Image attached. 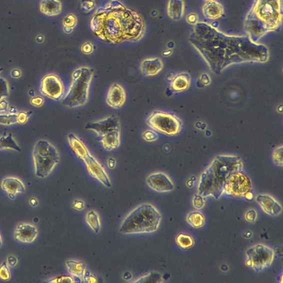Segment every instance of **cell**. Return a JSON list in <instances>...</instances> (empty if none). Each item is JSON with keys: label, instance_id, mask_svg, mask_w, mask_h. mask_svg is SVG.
<instances>
[{"label": "cell", "instance_id": "1", "mask_svg": "<svg viewBox=\"0 0 283 283\" xmlns=\"http://www.w3.org/2000/svg\"><path fill=\"white\" fill-rule=\"evenodd\" d=\"M188 40L216 74L231 65L264 63L270 59L266 46L253 42L248 35L226 34L204 22L194 25Z\"/></svg>", "mask_w": 283, "mask_h": 283}, {"label": "cell", "instance_id": "2", "mask_svg": "<svg viewBox=\"0 0 283 283\" xmlns=\"http://www.w3.org/2000/svg\"><path fill=\"white\" fill-rule=\"evenodd\" d=\"M90 25L96 37L111 44L137 42L146 32V23L141 15L118 0L98 8Z\"/></svg>", "mask_w": 283, "mask_h": 283}, {"label": "cell", "instance_id": "3", "mask_svg": "<svg viewBox=\"0 0 283 283\" xmlns=\"http://www.w3.org/2000/svg\"><path fill=\"white\" fill-rule=\"evenodd\" d=\"M282 23V0H254L246 17L244 29L256 43L267 33L279 31Z\"/></svg>", "mask_w": 283, "mask_h": 283}, {"label": "cell", "instance_id": "4", "mask_svg": "<svg viewBox=\"0 0 283 283\" xmlns=\"http://www.w3.org/2000/svg\"><path fill=\"white\" fill-rule=\"evenodd\" d=\"M244 164L238 156L220 155L200 175L198 194L204 198L219 199L224 194V185L232 174L242 171Z\"/></svg>", "mask_w": 283, "mask_h": 283}, {"label": "cell", "instance_id": "5", "mask_svg": "<svg viewBox=\"0 0 283 283\" xmlns=\"http://www.w3.org/2000/svg\"><path fill=\"white\" fill-rule=\"evenodd\" d=\"M161 221V214L155 207L150 204H143L126 216L120 231L124 235L152 233L158 230Z\"/></svg>", "mask_w": 283, "mask_h": 283}, {"label": "cell", "instance_id": "6", "mask_svg": "<svg viewBox=\"0 0 283 283\" xmlns=\"http://www.w3.org/2000/svg\"><path fill=\"white\" fill-rule=\"evenodd\" d=\"M94 74V69L90 66H81L75 69L72 74L71 83L62 104L70 109L86 104Z\"/></svg>", "mask_w": 283, "mask_h": 283}, {"label": "cell", "instance_id": "7", "mask_svg": "<svg viewBox=\"0 0 283 283\" xmlns=\"http://www.w3.org/2000/svg\"><path fill=\"white\" fill-rule=\"evenodd\" d=\"M32 157L36 176L42 179L49 176L60 160L58 149L52 143L44 140L36 143Z\"/></svg>", "mask_w": 283, "mask_h": 283}, {"label": "cell", "instance_id": "8", "mask_svg": "<svg viewBox=\"0 0 283 283\" xmlns=\"http://www.w3.org/2000/svg\"><path fill=\"white\" fill-rule=\"evenodd\" d=\"M147 125L167 136L176 135L181 131L182 122L176 115L161 111H154L146 120Z\"/></svg>", "mask_w": 283, "mask_h": 283}, {"label": "cell", "instance_id": "9", "mask_svg": "<svg viewBox=\"0 0 283 283\" xmlns=\"http://www.w3.org/2000/svg\"><path fill=\"white\" fill-rule=\"evenodd\" d=\"M246 265L256 272H260L271 266L275 252L270 247L259 244L246 250Z\"/></svg>", "mask_w": 283, "mask_h": 283}, {"label": "cell", "instance_id": "10", "mask_svg": "<svg viewBox=\"0 0 283 283\" xmlns=\"http://www.w3.org/2000/svg\"><path fill=\"white\" fill-rule=\"evenodd\" d=\"M250 178L242 172L234 173L228 179L224 185V193L235 197H244L250 192Z\"/></svg>", "mask_w": 283, "mask_h": 283}, {"label": "cell", "instance_id": "11", "mask_svg": "<svg viewBox=\"0 0 283 283\" xmlns=\"http://www.w3.org/2000/svg\"><path fill=\"white\" fill-rule=\"evenodd\" d=\"M40 92L50 99L60 101L64 95V87L63 82L56 75H46L41 80Z\"/></svg>", "mask_w": 283, "mask_h": 283}, {"label": "cell", "instance_id": "12", "mask_svg": "<svg viewBox=\"0 0 283 283\" xmlns=\"http://www.w3.org/2000/svg\"><path fill=\"white\" fill-rule=\"evenodd\" d=\"M86 129L94 131L100 137L112 131L120 130V118L112 115L99 121L90 122L86 124Z\"/></svg>", "mask_w": 283, "mask_h": 283}, {"label": "cell", "instance_id": "13", "mask_svg": "<svg viewBox=\"0 0 283 283\" xmlns=\"http://www.w3.org/2000/svg\"><path fill=\"white\" fill-rule=\"evenodd\" d=\"M89 174L106 188H110L112 184L105 169L96 159L90 153L83 160Z\"/></svg>", "mask_w": 283, "mask_h": 283}, {"label": "cell", "instance_id": "14", "mask_svg": "<svg viewBox=\"0 0 283 283\" xmlns=\"http://www.w3.org/2000/svg\"><path fill=\"white\" fill-rule=\"evenodd\" d=\"M146 183L149 188L158 193L170 192L174 189L170 178L161 172L150 175L146 179Z\"/></svg>", "mask_w": 283, "mask_h": 283}, {"label": "cell", "instance_id": "15", "mask_svg": "<svg viewBox=\"0 0 283 283\" xmlns=\"http://www.w3.org/2000/svg\"><path fill=\"white\" fill-rule=\"evenodd\" d=\"M126 98L124 89L120 84L115 83L108 90L106 103L112 109H120L125 104Z\"/></svg>", "mask_w": 283, "mask_h": 283}, {"label": "cell", "instance_id": "16", "mask_svg": "<svg viewBox=\"0 0 283 283\" xmlns=\"http://www.w3.org/2000/svg\"><path fill=\"white\" fill-rule=\"evenodd\" d=\"M37 228L30 224H20L14 230V238L22 244H32L38 236Z\"/></svg>", "mask_w": 283, "mask_h": 283}, {"label": "cell", "instance_id": "17", "mask_svg": "<svg viewBox=\"0 0 283 283\" xmlns=\"http://www.w3.org/2000/svg\"><path fill=\"white\" fill-rule=\"evenodd\" d=\"M256 201L264 212L271 217H277L282 212L281 205L269 195H259Z\"/></svg>", "mask_w": 283, "mask_h": 283}, {"label": "cell", "instance_id": "18", "mask_svg": "<svg viewBox=\"0 0 283 283\" xmlns=\"http://www.w3.org/2000/svg\"><path fill=\"white\" fill-rule=\"evenodd\" d=\"M164 68L162 61L159 58H147L140 65V70L144 76H152L158 74Z\"/></svg>", "mask_w": 283, "mask_h": 283}, {"label": "cell", "instance_id": "19", "mask_svg": "<svg viewBox=\"0 0 283 283\" xmlns=\"http://www.w3.org/2000/svg\"><path fill=\"white\" fill-rule=\"evenodd\" d=\"M40 11L49 17L58 16L62 11V4L60 0H41Z\"/></svg>", "mask_w": 283, "mask_h": 283}, {"label": "cell", "instance_id": "20", "mask_svg": "<svg viewBox=\"0 0 283 283\" xmlns=\"http://www.w3.org/2000/svg\"><path fill=\"white\" fill-rule=\"evenodd\" d=\"M120 130L112 131L100 137V141L102 147L107 151H111L120 145Z\"/></svg>", "mask_w": 283, "mask_h": 283}, {"label": "cell", "instance_id": "21", "mask_svg": "<svg viewBox=\"0 0 283 283\" xmlns=\"http://www.w3.org/2000/svg\"><path fill=\"white\" fill-rule=\"evenodd\" d=\"M204 16L209 19H218L223 16L224 13V7L222 4L218 1H207L202 8Z\"/></svg>", "mask_w": 283, "mask_h": 283}, {"label": "cell", "instance_id": "22", "mask_svg": "<svg viewBox=\"0 0 283 283\" xmlns=\"http://www.w3.org/2000/svg\"><path fill=\"white\" fill-rule=\"evenodd\" d=\"M2 188L8 195H16L23 193L25 191V187L22 181L16 178L8 177L2 180Z\"/></svg>", "mask_w": 283, "mask_h": 283}, {"label": "cell", "instance_id": "23", "mask_svg": "<svg viewBox=\"0 0 283 283\" xmlns=\"http://www.w3.org/2000/svg\"><path fill=\"white\" fill-rule=\"evenodd\" d=\"M68 142L72 150L74 151L76 156L84 160L90 153L84 143L74 133L68 135Z\"/></svg>", "mask_w": 283, "mask_h": 283}, {"label": "cell", "instance_id": "24", "mask_svg": "<svg viewBox=\"0 0 283 283\" xmlns=\"http://www.w3.org/2000/svg\"><path fill=\"white\" fill-rule=\"evenodd\" d=\"M184 11V4L183 0H169L167 12L168 16L174 21L182 18Z\"/></svg>", "mask_w": 283, "mask_h": 283}, {"label": "cell", "instance_id": "25", "mask_svg": "<svg viewBox=\"0 0 283 283\" xmlns=\"http://www.w3.org/2000/svg\"><path fill=\"white\" fill-rule=\"evenodd\" d=\"M191 78L188 73L179 74L172 79L170 85L174 92H181L187 90L190 85Z\"/></svg>", "mask_w": 283, "mask_h": 283}, {"label": "cell", "instance_id": "26", "mask_svg": "<svg viewBox=\"0 0 283 283\" xmlns=\"http://www.w3.org/2000/svg\"><path fill=\"white\" fill-rule=\"evenodd\" d=\"M66 266L70 274L77 278L83 277L86 272V266L84 262L68 261Z\"/></svg>", "mask_w": 283, "mask_h": 283}, {"label": "cell", "instance_id": "27", "mask_svg": "<svg viewBox=\"0 0 283 283\" xmlns=\"http://www.w3.org/2000/svg\"><path fill=\"white\" fill-rule=\"evenodd\" d=\"M5 149H10V150L18 152H22V150L14 140L12 133L6 134V132H4L0 137V150H5Z\"/></svg>", "mask_w": 283, "mask_h": 283}, {"label": "cell", "instance_id": "28", "mask_svg": "<svg viewBox=\"0 0 283 283\" xmlns=\"http://www.w3.org/2000/svg\"><path fill=\"white\" fill-rule=\"evenodd\" d=\"M86 222L89 227L98 234L100 230V221L99 215L94 210H90L86 215Z\"/></svg>", "mask_w": 283, "mask_h": 283}, {"label": "cell", "instance_id": "29", "mask_svg": "<svg viewBox=\"0 0 283 283\" xmlns=\"http://www.w3.org/2000/svg\"><path fill=\"white\" fill-rule=\"evenodd\" d=\"M186 220L188 223L194 229H199L203 227L205 223L204 216L198 212H193L189 213Z\"/></svg>", "mask_w": 283, "mask_h": 283}, {"label": "cell", "instance_id": "30", "mask_svg": "<svg viewBox=\"0 0 283 283\" xmlns=\"http://www.w3.org/2000/svg\"><path fill=\"white\" fill-rule=\"evenodd\" d=\"M78 23V19L74 14L70 13L64 18L63 25L64 32L66 34H70Z\"/></svg>", "mask_w": 283, "mask_h": 283}, {"label": "cell", "instance_id": "31", "mask_svg": "<svg viewBox=\"0 0 283 283\" xmlns=\"http://www.w3.org/2000/svg\"><path fill=\"white\" fill-rule=\"evenodd\" d=\"M176 243L182 249H188L192 248L194 245V241L191 236L180 234L176 239Z\"/></svg>", "mask_w": 283, "mask_h": 283}, {"label": "cell", "instance_id": "32", "mask_svg": "<svg viewBox=\"0 0 283 283\" xmlns=\"http://www.w3.org/2000/svg\"><path fill=\"white\" fill-rule=\"evenodd\" d=\"M18 123V114H0V124L9 126L16 124Z\"/></svg>", "mask_w": 283, "mask_h": 283}, {"label": "cell", "instance_id": "33", "mask_svg": "<svg viewBox=\"0 0 283 283\" xmlns=\"http://www.w3.org/2000/svg\"><path fill=\"white\" fill-rule=\"evenodd\" d=\"M282 154V146L276 148L272 153V161L277 166L282 167L283 166Z\"/></svg>", "mask_w": 283, "mask_h": 283}, {"label": "cell", "instance_id": "34", "mask_svg": "<svg viewBox=\"0 0 283 283\" xmlns=\"http://www.w3.org/2000/svg\"><path fill=\"white\" fill-rule=\"evenodd\" d=\"M162 280V277L160 275L156 274V273H152V274L144 276L134 282H160Z\"/></svg>", "mask_w": 283, "mask_h": 283}, {"label": "cell", "instance_id": "35", "mask_svg": "<svg viewBox=\"0 0 283 283\" xmlns=\"http://www.w3.org/2000/svg\"><path fill=\"white\" fill-rule=\"evenodd\" d=\"M10 279H11V273H10L8 265L6 262H4L0 266V280L8 281Z\"/></svg>", "mask_w": 283, "mask_h": 283}, {"label": "cell", "instance_id": "36", "mask_svg": "<svg viewBox=\"0 0 283 283\" xmlns=\"http://www.w3.org/2000/svg\"><path fill=\"white\" fill-rule=\"evenodd\" d=\"M9 96V86L6 79L0 78V100Z\"/></svg>", "mask_w": 283, "mask_h": 283}, {"label": "cell", "instance_id": "37", "mask_svg": "<svg viewBox=\"0 0 283 283\" xmlns=\"http://www.w3.org/2000/svg\"><path fill=\"white\" fill-rule=\"evenodd\" d=\"M142 137L146 141L152 142L158 140V135L154 131L146 130L142 133Z\"/></svg>", "mask_w": 283, "mask_h": 283}, {"label": "cell", "instance_id": "38", "mask_svg": "<svg viewBox=\"0 0 283 283\" xmlns=\"http://www.w3.org/2000/svg\"><path fill=\"white\" fill-rule=\"evenodd\" d=\"M96 6L94 0H82L81 8L84 12H89L94 9Z\"/></svg>", "mask_w": 283, "mask_h": 283}, {"label": "cell", "instance_id": "39", "mask_svg": "<svg viewBox=\"0 0 283 283\" xmlns=\"http://www.w3.org/2000/svg\"><path fill=\"white\" fill-rule=\"evenodd\" d=\"M205 201L204 197L200 194L196 195L193 198L192 204L196 209H202L204 207Z\"/></svg>", "mask_w": 283, "mask_h": 283}, {"label": "cell", "instance_id": "40", "mask_svg": "<svg viewBox=\"0 0 283 283\" xmlns=\"http://www.w3.org/2000/svg\"><path fill=\"white\" fill-rule=\"evenodd\" d=\"M32 114V111L28 112L22 111L18 113V123L20 124H24L28 120L29 117Z\"/></svg>", "mask_w": 283, "mask_h": 283}, {"label": "cell", "instance_id": "41", "mask_svg": "<svg viewBox=\"0 0 283 283\" xmlns=\"http://www.w3.org/2000/svg\"><path fill=\"white\" fill-rule=\"evenodd\" d=\"M244 218L250 223H254L257 219V213L254 209H250L245 214Z\"/></svg>", "mask_w": 283, "mask_h": 283}, {"label": "cell", "instance_id": "42", "mask_svg": "<svg viewBox=\"0 0 283 283\" xmlns=\"http://www.w3.org/2000/svg\"><path fill=\"white\" fill-rule=\"evenodd\" d=\"M94 50V45L90 42L84 43L81 47L82 53L89 55L92 53Z\"/></svg>", "mask_w": 283, "mask_h": 283}, {"label": "cell", "instance_id": "43", "mask_svg": "<svg viewBox=\"0 0 283 283\" xmlns=\"http://www.w3.org/2000/svg\"><path fill=\"white\" fill-rule=\"evenodd\" d=\"M47 283H66V282H74V280L72 278L69 276H61L56 279L50 280Z\"/></svg>", "mask_w": 283, "mask_h": 283}, {"label": "cell", "instance_id": "44", "mask_svg": "<svg viewBox=\"0 0 283 283\" xmlns=\"http://www.w3.org/2000/svg\"><path fill=\"white\" fill-rule=\"evenodd\" d=\"M186 21L192 25L196 24L198 22V16L196 13H192L188 14L186 17Z\"/></svg>", "mask_w": 283, "mask_h": 283}, {"label": "cell", "instance_id": "45", "mask_svg": "<svg viewBox=\"0 0 283 283\" xmlns=\"http://www.w3.org/2000/svg\"><path fill=\"white\" fill-rule=\"evenodd\" d=\"M9 104L8 101L4 99L0 100V114H4L9 110Z\"/></svg>", "mask_w": 283, "mask_h": 283}, {"label": "cell", "instance_id": "46", "mask_svg": "<svg viewBox=\"0 0 283 283\" xmlns=\"http://www.w3.org/2000/svg\"><path fill=\"white\" fill-rule=\"evenodd\" d=\"M44 102V99L42 97L40 96L34 97V98L30 100V103H32V105L37 107L42 106Z\"/></svg>", "mask_w": 283, "mask_h": 283}, {"label": "cell", "instance_id": "47", "mask_svg": "<svg viewBox=\"0 0 283 283\" xmlns=\"http://www.w3.org/2000/svg\"><path fill=\"white\" fill-rule=\"evenodd\" d=\"M73 207L74 209L78 211L83 210L85 208V204L82 200H76L74 203Z\"/></svg>", "mask_w": 283, "mask_h": 283}, {"label": "cell", "instance_id": "48", "mask_svg": "<svg viewBox=\"0 0 283 283\" xmlns=\"http://www.w3.org/2000/svg\"><path fill=\"white\" fill-rule=\"evenodd\" d=\"M8 265L10 267H14L18 264V260L14 256H10L8 259Z\"/></svg>", "mask_w": 283, "mask_h": 283}, {"label": "cell", "instance_id": "49", "mask_svg": "<svg viewBox=\"0 0 283 283\" xmlns=\"http://www.w3.org/2000/svg\"><path fill=\"white\" fill-rule=\"evenodd\" d=\"M11 75L12 78H19L22 76V73H20V71L19 70L14 69L11 72Z\"/></svg>", "mask_w": 283, "mask_h": 283}, {"label": "cell", "instance_id": "50", "mask_svg": "<svg viewBox=\"0 0 283 283\" xmlns=\"http://www.w3.org/2000/svg\"><path fill=\"white\" fill-rule=\"evenodd\" d=\"M108 167L110 169L114 168L116 166V161L114 158H110L108 160Z\"/></svg>", "mask_w": 283, "mask_h": 283}, {"label": "cell", "instance_id": "51", "mask_svg": "<svg viewBox=\"0 0 283 283\" xmlns=\"http://www.w3.org/2000/svg\"><path fill=\"white\" fill-rule=\"evenodd\" d=\"M253 197H254L253 195H252V194L251 193V192H250L245 195V197L244 198L248 199H249V200H250Z\"/></svg>", "mask_w": 283, "mask_h": 283}, {"label": "cell", "instance_id": "52", "mask_svg": "<svg viewBox=\"0 0 283 283\" xmlns=\"http://www.w3.org/2000/svg\"><path fill=\"white\" fill-rule=\"evenodd\" d=\"M2 244H3L2 239L1 235H0V248H2Z\"/></svg>", "mask_w": 283, "mask_h": 283}, {"label": "cell", "instance_id": "53", "mask_svg": "<svg viewBox=\"0 0 283 283\" xmlns=\"http://www.w3.org/2000/svg\"><path fill=\"white\" fill-rule=\"evenodd\" d=\"M4 70V69L2 68H0V73H2V72Z\"/></svg>", "mask_w": 283, "mask_h": 283}, {"label": "cell", "instance_id": "54", "mask_svg": "<svg viewBox=\"0 0 283 283\" xmlns=\"http://www.w3.org/2000/svg\"><path fill=\"white\" fill-rule=\"evenodd\" d=\"M204 1H212V0H204Z\"/></svg>", "mask_w": 283, "mask_h": 283}, {"label": "cell", "instance_id": "55", "mask_svg": "<svg viewBox=\"0 0 283 283\" xmlns=\"http://www.w3.org/2000/svg\"><path fill=\"white\" fill-rule=\"evenodd\" d=\"M110 1H115V0H110Z\"/></svg>", "mask_w": 283, "mask_h": 283}]
</instances>
